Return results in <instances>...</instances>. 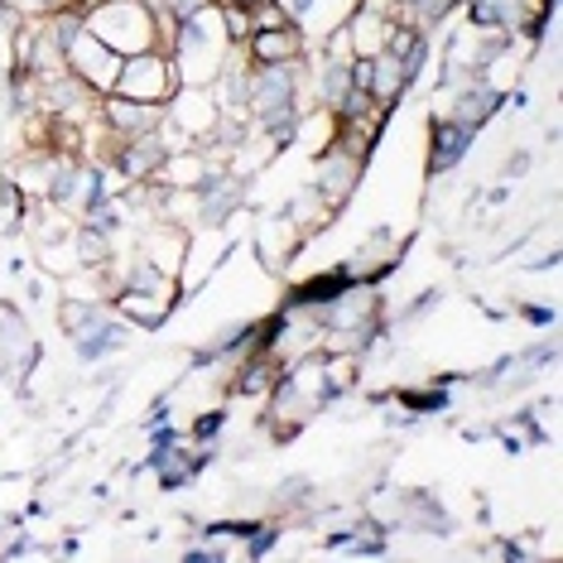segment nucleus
Instances as JSON below:
<instances>
[{"mask_svg": "<svg viewBox=\"0 0 563 563\" xmlns=\"http://www.w3.org/2000/svg\"><path fill=\"white\" fill-rule=\"evenodd\" d=\"M68 73L73 78H82L87 87H92L97 97H107V92H117V73H121V54H111L107 44L97 40V34H78V40L68 44Z\"/></svg>", "mask_w": 563, "mask_h": 563, "instance_id": "nucleus-3", "label": "nucleus"}, {"mask_svg": "<svg viewBox=\"0 0 563 563\" xmlns=\"http://www.w3.org/2000/svg\"><path fill=\"white\" fill-rule=\"evenodd\" d=\"M5 10H15V15H34V20H48L58 15V10H68L73 0H0Z\"/></svg>", "mask_w": 563, "mask_h": 563, "instance_id": "nucleus-14", "label": "nucleus"}, {"mask_svg": "<svg viewBox=\"0 0 563 563\" xmlns=\"http://www.w3.org/2000/svg\"><path fill=\"white\" fill-rule=\"evenodd\" d=\"M400 405L415 409V415H429V409L448 405V390H400Z\"/></svg>", "mask_w": 563, "mask_h": 563, "instance_id": "nucleus-15", "label": "nucleus"}, {"mask_svg": "<svg viewBox=\"0 0 563 563\" xmlns=\"http://www.w3.org/2000/svg\"><path fill=\"white\" fill-rule=\"evenodd\" d=\"M101 121L117 140H131V135H150L164 125V107H150V101H131V97H117L107 92L101 97Z\"/></svg>", "mask_w": 563, "mask_h": 563, "instance_id": "nucleus-6", "label": "nucleus"}, {"mask_svg": "<svg viewBox=\"0 0 563 563\" xmlns=\"http://www.w3.org/2000/svg\"><path fill=\"white\" fill-rule=\"evenodd\" d=\"M294 24V15L279 0H261V5H251V34L255 30H289Z\"/></svg>", "mask_w": 563, "mask_h": 563, "instance_id": "nucleus-13", "label": "nucleus"}, {"mask_svg": "<svg viewBox=\"0 0 563 563\" xmlns=\"http://www.w3.org/2000/svg\"><path fill=\"white\" fill-rule=\"evenodd\" d=\"M429 135H433V145H429V174L457 169V164H463V155H467V145H472V131H463V125L448 121V117H433Z\"/></svg>", "mask_w": 563, "mask_h": 563, "instance_id": "nucleus-8", "label": "nucleus"}, {"mask_svg": "<svg viewBox=\"0 0 563 563\" xmlns=\"http://www.w3.org/2000/svg\"><path fill=\"white\" fill-rule=\"evenodd\" d=\"M222 424H227V415H217V409H212V415H202V419H198V429H194V433H198V439H217V429H222Z\"/></svg>", "mask_w": 563, "mask_h": 563, "instance_id": "nucleus-16", "label": "nucleus"}, {"mask_svg": "<svg viewBox=\"0 0 563 563\" xmlns=\"http://www.w3.org/2000/svg\"><path fill=\"white\" fill-rule=\"evenodd\" d=\"M217 169V164L208 159V155H169L164 159V178H169V184H178V188H188V194H194V188L202 184V178H208Z\"/></svg>", "mask_w": 563, "mask_h": 563, "instance_id": "nucleus-12", "label": "nucleus"}, {"mask_svg": "<svg viewBox=\"0 0 563 563\" xmlns=\"http://www.w3.org/2000/svg\"><path fill=\"white\" fill-rule=\"evenodd\" d=\"M117 313L131 318V323L159 328L164 313H169V299H159V294H145V289H117Z\"/></svg>", "mask_w": 563, "mask_h": 563, "instance_id": "nucleus-11", "label": "nucleus"}, {"mask_svg": "<svg viewBox=\"0 0 563 563\" xmlns=\"http://www.w3.org/2000/svg\"><path fill=\"white\" fill-rule=\"evenodd\" d=\"M82 30L97 34L111 54L131 58V54H150L159 48V30H155V15H150L145 0H101L82 15Z\"/></svg>", "mask_w": 563, "mask_h": 563, "instance_id": "nucleus-1", "label": "nucleus"}, {"mask_svg": "<svg viewBox=\"0 0 563 563\" xmlns=\"http://www.w3.org/2000/svg\"><path fill=\"white\" fill-rule=\"evenodd\" d=\"M178 92V73H174V58L164 48H150V54H131L121 58V73H117V97H131V101H150V107H164Z\"/></svg>", "mask_w": 563, "mask_h": 563, "instance_id": "nucleus-2", "label": "nucleus"}, {"mask_svg": "<svg viewBox=\"0 0 563 563\" xmlns=\"http://www.w3.org/2000/svg\"><path fill=\"white\" fill-rule=\"evenodd\" d=\"M362 164L366 159H356L347 155V150H338V145H328L323 155H318V194H323V202H347L356 194V184H362Z\"/></svg>", "mask_w": 563, "mask_h": 563, "instance_id": "nucleus-7", "label": "nucleus"}, {"mask_svg": "<svg viewBox=\"0 0 563 563\" xmlns=\"http://www.w3.org/2000/svg\"><path fill=\"white\" fill-rule=\"evenodd\" d=\"M188 563H222V549H188Z\"/></svg>", "mask_w": 563, "mask_h": 563, "instance_id": "nucleus-17", "label": "nucleus"}, {"mask_svg": "<svg viewBox=\"0 0 563 563\" xmlns=\"http://www.w3.org/2000/svg\"><path fill=\"white\" fill-rule=\"evenodd\" d=\"M294 97H299L294 63H255L246 73V111H255V117H271L279 107H294Z\"/></svg>", "mask_w": 563, "mask_h": 563, "instance_id": "nucleus-4", "label": "nucleus"}, {"mask_svg": "<svg viewBox=\"0 0 563 563\" xmlns=\"http://www.w3.org/2000/svg\"><path fill=\"white\" fill-rule=\"evenodd\" d=\"M169 155H174V150L164 145V135H159V131H150V135L121 140L117 155H111V164H117V174L125 178V184H140V178H155Z\"/></svg>", "mask_w": 563, "mask_h": 563, "instance_id": "nucleus-5", "label": "nucleus"}, {"mask_svg": "<svg viewBox=\"0 0 563 563\" xmlns=\"http://www.w3.org/2000/svg\"><path fill=\"white\" fill-rule=\"evenodd\" d=\"M241 48L251 54V63H299L303 34H299V24H289V30H255Z\"/></svg>", "mask_w": 563, "mask_h": 563, "instance_id": "nucleus-9", "label": "nucleus"}, {"mask_svg": "<svg viewBox=\"0 0 563 563\" xmlns=\"http://www.w3.org/2000/svg\"><path fill=\"white\" fill-rule=\"evenodd\" d=\"M496 107H501V97H496V87H492V82H472L467 92L453 101V117H448V121H457V125H463V131L477 135V131H482V121L492 117Z\"/></svg>", "mask_w": 563, "mask_h": 563, "instance_id": "nucleus-10", "label": "nucleus"}, {"mask_svg": "<svg viewBox=\"0 0 563 563\" xmlns=\"http://www.w3.org/2000/svg\"><path fill=\"white\" fill-rule=\"evenodd\" d=\"M217 5H222V0H217ZM236 5H261V0H236Z\"/></svg>", "mask_w": 563, "mask_h": 563, "instance_id": "nucleus-18", "label": "nucleus"}]
</instances>
